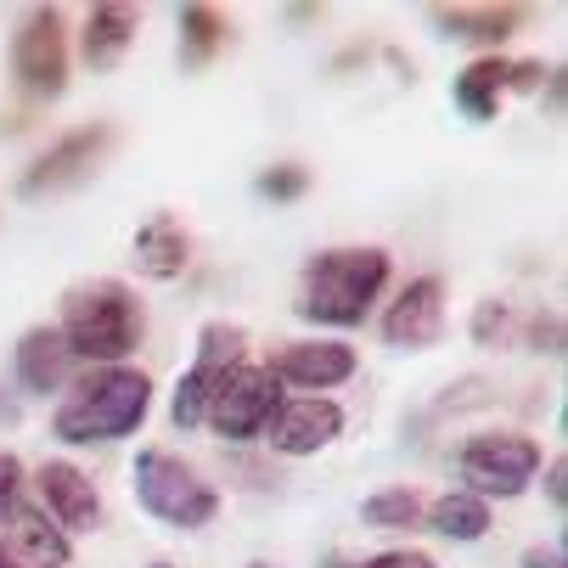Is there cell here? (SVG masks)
<instances>
[{
	"mask_svg": "<svg viewBox=\"0 0 568 568\" xmlns=\"http://www.w3.org/2000/svg\"><path fill=\"white\" fill-rule=\"evenodd\" d=\"M57 333L73 361H97V366H124L141 338H146V310L130 282L119 276H91L62 293V321Z\"/></svg>",
	"mask_w": 568,
	"mask_h": 568,
	"instance_id": "1",
	"label": "cell"
},
{
	"mask_svg": "<svg viewBox=\"0 0 568 568\" xmlns=\"http://www.w3.org/2000/svg\"><path fill=\"white\" fill-rule=\"evenodd\" d=\"M394 265L383 248L372 242H355V248H321L304 260L298 276V315L315 321V327H361L372 315V304L383 298Z\"/></svg>",
	"mask_w": 568,
	"mask_h": 568,
	"instance_id": "2",
	"label": "cell"
},
{
	"mask_svg": "<svg viewBox=\"0 0 568 568\" xmlns=\"http://www.w3.org/2000/svg\"><path fill=\"white\" fill-rule=\"evenodd\" d=\"M152 412V377L135 366H97L85 372L51 412V434L62 445H113L130 439Z\"/></svg>",
	"mask_w": 568,
	"mask_h": 568,
	"instance_id": "3",
	"label": "cell"
},
{
	"mask_svg": "<svg viewBox=\"0 0 568 568\" xmlns=\"http://www.w3.org/2000/svg\"><path fill=\"white\" fill-rule=\"evenodd\" d=\"M135 501L141 513H152L158 524L170 529H203L220 513V490L175 450H141L135 456Z\"/></svg>",
	"mask_w": 568,
	"mask_h": 568,
	"instance_id": "4",
	"label": "cell"
},
{
	"mask_svg": "<svg viewBox=\"0 0 568 568\" xmlns=\"http://www.w3.org/2000/svg\"><path fill=\"white\" fill-rule=\"evenodd\" d=\"M456 473L467 484V496H478L484 507L518 501L540 473V445L529 434H473L456 450Z\"/></svg>",
	"mask_w": 568,
	"mask_h": 568,
	"instance_id": "5",
	"label": "cell"
},
{
	"mask_svg": "<svg viewBox=\"0 0 568 568\" xmlns=\"http://www.w3.org/2000/svg\"><path fill=\"white\" fill-rule=\"evenodd\" d=\"M276 405H282V383L271 377V366H248V361H236L209 405H203V428L214 439H231V445H248V439H265V423L276 417Z\"/></svg>",
	"mask_w": 568,
	"mask_h": 568,
	"instance_id": "6",
	"label": "cell"
},
{
	"mask_svg": "<svg viewBox=\"0 0 568 568\" xmlns=\"http://www.w3.org/2000/svg\"><path fill=\"white\" fill-rule=\"evenodd\" d=\"M12 79L29 97H40V102L68 91V23H62L57 7L29 12V23L18 29V40H12Z\"/></svg>",
	"mask_w": 568,
	"mask_h": 568,
	"instance_id": "7",
	"label": "cell"
},
{
	"mask_svg": "<svg viewBox=\"0 0 568 568\" xmlns=\"http://www.w3.org/2000/svg\"><path fill=\"white\" fill-rule=\"evenodd\" d=\"M242 349H248V333H242V327H225V321H209V327H203V338H197V361L181 372V383H175V405H170V417H175L181 434L203 428V405H209L214 383L242 361Z\"/></svg>",
	"mask_w": 568,
	"mask_h": 568,
	"instance_id": "8",
	"label": "cell"
},
{
	"mask_svg": "<svg viewBox=\"0 0 568 568\" xmlns=\"http://www.w3.org/2000/svg\"><path fill=\"white\" fill-rule=\"evenodd\" d=\"M108 146H113V124H79V130H68L62 141H51L34 164L18 175V197H45V192L79 186L102 164Z\"/></svg>",
	"mask_w": 568,
	"mask_h": 568,
	"instance_id": "9",
	"label": "cell"
},
{
	"mask_svg": "<svg viewBox=\"0 0 568 568\" xmlns=\"http://www.w3.org/2000/svg\"><path fill=\"white\" fill-rule=\"evenodd\" d=\"M546 73H551V68H540V62L478 57V62H467V68L456 73L450 97H456V108H462L473 124H490V119L501 113V97H507V91H540Z\"/></svg>",
	"mask_w": 568,
	"mask_h": 568,
	"instance_id": "10",
	"label": "cell"
},
{
	"mask_svg": "<svg viewBox=\"0 0 568 568\" xmlns=\"http://www.w3.org/2000/svg\"><path fill=\"white\" fill-rule=\"evenodd\" d=\"M445 338V282L417 276L383 310V344L388 349H434Z\"/></svg>",
	"mask_w": 568,
	"mask_h": 568,
	"instance_id": "11",
	"label": "cell"
},
{
	"mask_svg": "<svg viewBox=\"0 0 568 568\" xmlns=\"http://www.w3.org/2000/svg\"><path fill=\"white\" fill-rule=\"evenodd\" d=\"M338 434H344V405L327 399V394L282 399L276 417L265 423V439H271L282 456H315V450H327Z\"/></svg>",
	"mask_w": 568,
	"mask_h": 568,
	"instance_id": "12",
	"label": "cell"
},
{
	"mask_svg": "<svg viewBox=\"0 0 568 568\" xmlns=\"http://www.w3.org/2000/svg\"><path fill=\"white\" fill-rule=\"evenodd\" d=\"M34 484H40V501H45V513L57 518L62 535H68V529H73V535L102 529V496H97L91 473H79L73 462H40Z\"/></svg>",
	"mask_w": 568,
	"mask_h": 568,
	"instance_id": "13",
	"label": "cell"
},
{
	"mask_svg": "<svg viewBox=\"0 0 568 568\" xmlns=\"http://www.w3.org/2000/svg\"><path fill=\"white\" fill-rule=\"evenodd\" d=\"M355 349L333 344V338H304V344H282L271 355V377L293 383V388H338L355 377Z\"/></svg>",
	"mask_w": 568,
	"mask_h": 568,
	"instance_id": "14",
	"label": "cell"
},
{
	"mask_svg": "<svg viewBox=\"0 0 568 568\" xmlns=\"http://www.w3.org/2000/svg\"><path fill=\"white\" fill-rule=\"evenodd\" d=\"M73 546L57 524H45V513L18 507L0 524V568H68Z\"/></svg>",
	"mask_w": 568,
	"mask_h": 568,
	"instance_id": "15",
	"label": "cell"
},
{
	"mask_svg": "<svg viewBox=\"0 0 568 568\" xmlns=\"http://www.w3.org/2000/svg\"><path fill=\"white\" fill-rule=\"evenodd\" d=\"M130 260H135V271L152 276V282H175V276L192 265V236H186V225H181L175 214H152V220L135 231V242H130Z\"/></svg>",
	"mask_w": 568,
	"mask_h": 568,
	"instance_id": "16",
	"label": "cell"
},
{
	"mask_svg": "<svg viewBox=\"0 0 568 568\" xmlns=\"http://www.w3.org/2000/svg\"><path fill=\"white\" fill-rule=\"evenodd\" d=\"M135 34H141V12L108 0V7H91L85 29H79V51H85L91 73H113L124 62V51L135 45Z\"/></svg>",
	"mask_w": 568,
	"mask_h": 568,
	"instance_id": "17",
	"label": "cell"
},
{
	"mask_svg": "<svg viewBox=\"0 0 568 568\" xmlns=\"http://www.w3.org/2000/svg\"><path fill=\"white\" fill-rule=\"evenodd\" d=\"M12 366H18V383H23L29 394H51V388H62V383H68L73 355H68V344H62V333H57V327H29V333L18 338Z\"/></svg>",
	"mask_w": 568,
	"mask_h": 568,
	"instance_id": "18",
	"label": "cell"
},
{
	"mask_svg": "<svg viewBox=\"0 0 568 568\" xmlns=\"http://www.w3.org/2000/svg\"><path fill=\"white\" fill-rule=\"evenodd\" d=\"M439 34L473 40V45H501L524 29V7H439L434 12Z\"/></svg>",
	"mask_w": 568,
	"mask_h": 568,
	"instance_id": "19",
	"label": "cell"
},
{
	"mask_svg": "<svg viewBox=\"0 0 568 568\" xmlns=\"http://www.w3.org/2000/svg\"><path fill=\"white\" fill-rule=\"evenodd\" d=\"M175 29H181V62L186 68H209L231 45V18L214 12V7H181Z\"/></svg>",
	"mask_w": 568,
	"mask_h": 568,
	"instance_id": "20",
	"label": "cell"
},
{
	"mask_svg": "<svg viewBox=\"0 0 568 568\" xmlns=\"http://www.w3.org/2000/svg\"><path fill=\"white\" fill-rule=\"evenodd\" d=\"M423 524L445 540H484L490 535V507H484L478 496H467V490H450L423 513Z\"/></svg>",
	"mask_w": 568,
	"mask_h": 568,
	"instance_id": "21",
	"label": "cell"
},
{
	"mask_svg": "<svg viewBox=\"0 0 568 568\" xmlns=\"http://www.w3.org/2000/svg\"><path fill=\"white\" fill-rule=\"evenodd\" d=\"M423 496L412 490V484H388V490H372L361 501V524L366 529H417L423 524Z\"/></svg>",
	"mask_w": 568,
	"mask_h": 568,
	"instance_id": "22",
	"label": "cell"
},
{
	"mask_svg": "<svg viewBox=\"0 0 568 568\" xmlns=\"http://www.w3.org/2000/svg\"><path fill=\"white\" fill-rule=\"evenodd\" d=\"M513 327H518V315H513L507 298H478V304H473L467 333H473L478 349H501V344H513Z\"/></svg>",
	"mask_w": 568,
	"mask_h": 568,
	"instance_id": "23",
	"label": "cell"
},
{
	"mask_svg": "<svg viewBox=\"0 0 568 568\" xmlns=\"http://www.w3.org/2000/svg\"><path fill=\"white\" fill-rule=\"evenodd\" d=\"M254 192L271 197V203H298V197L310 192V170H304V164H271V170L254 181Z\"/></svg>",
	"mask_w": 568,
	"mask_h": 568,
	"instance_id": "24",
	"label": "cell"
},
{
	"mask_svg": "<svg viewBox=\"0 0 568 568\" xmlns=\"http://www.w3.org/2000/svg\"><path fill=\"white\" fill-rule=\"evenodd\" d=\"M333 568H439L428 551H412V546H399V551H377V557H361V562H333Z\"/></svg>",
	"mask_w": 568,
	"mask_h": 568,
	"instance_id": "25",
	"label": "cell"
},
{
	"mask_svg": "<svg viewBox=\"0 0 568 568\" xmlns=\"http://www.w3.org/2000/svg\"><path fill=\"white\" fill-rule=\"evenodd\" d=\"M18 490H23V462L18 456H0V524L18 513Z\"/></svg>",
	"mask_w": 568,
	"mask_h": 568,
	"instance_id": "26",
	"label": "cell"
},
{
	"mask_svg": "<svg viewBox=\"0 0 568 568\" xmlns=\"http://www.w3.org/2000/svg\"><path fill=\"white\" fill-rule=\"evenodd\" d=\"M546 496H551V507L562 513V501H568V462H562V456L546 462Z\"/></svg>",
	"mask_w": 568,
	"mask_h": 568,
	"instance_id": "27",
	"label": "cell"
},
{
	"mask_svg": "<svg viewBox=\"0 0 568 568\" xmlns=\"http://www.w3.org/2000/svg\"><path fill=\"white\" fill-rule=\"evenodd\" d=\"M529 338H535V349H546V355H557L562 349V327H557V315H535V327H529Z\"/></svg>",
	"mask_w": 568,
	"mask_h": 568,
	"instance_id": "28",
	"label": "cell"
},
{
	"mask_svg": "<svg viewBox=\"0 0 568 568\" xmlns=\"http://www.w3.org/2000/svg\"><path fill=\"white\" fill-rule=\"evenodd\" d=\"M518 562L524 568H562V546H529Z\"/></svg>",
	"mask_w": 568,
	"mask_h": 568,
	"instance_id": "29",
	"label": "cell"
},
{
	"mask_svg": "<svg viewBox=\"0 0 568 568\" xmlns=\"http://www.w3.org/2000/svg\"><path fill=\"white\" fill-rule=\"evenodd\" d=\"M0 423H18V405H12L7 394H0Z\"/></svg>",
	"mask_w": 568,
	"mask_h": 568,
	"instance_id": "30",
	"label": "cell"
},
{
	"mask_svg": "<svg viewBox=\"0 0 568 568\" xmlns=\"http://www.w3.org/2000/svg\"><path fill=\"white\" fill-rule=\"evenodd\" d=\"M248 568H271V562H248Z\"/></svg>",
	"mask_w": 568,
	"mask_h": 568,
	"instance_id": "31",
	"label": "cell"
},
{
	"mask_svg": "<svg viewBox=\"0 0 568 568\" xmlns=\"http://www.w3.org/2000/svg\"><path fill=\"white\" fill-rule=\"evenodd\" d=\"M152 568H170V562H152Z\"/></svg>",
	"mask_w": 568,
	"mask_h": 568,
	"instance_id": "32",
	"label": "cell"
}]
</instances>
